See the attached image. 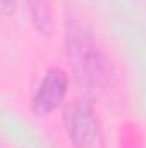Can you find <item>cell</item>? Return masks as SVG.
I'll list each match as a JSON object with an SVG mask.
<instances>
[{
	"instance_id": "6da1fadb",
	"label": "cell",
	"mask_w": 146,
	"mask_h": 148,
	"mask_svg": "<svg viewBox=\"0 0 146 148\" xmlns=\"http://www.w3.org/2000/svg\"><path fill=\"white\" fill-rule=\"evenodd\" d=\"M65 48L81 90L89 97L98 95L107 84V62L89 26L81 17H67Z\"/></svg>"
},
{
	"instance_id": "7a4b0ae2",
	"label": "cell",
	"mask_w": 146,
	"mask_h": 148,
	"mask_svg": "<svg viewBox=\"0 0 146 148\" xmlns=\"http://www.w3.org/2000/svg\"><path fill=\"white\" fill-rule=\"evenodd\" d=\"M64 119L74 148H105L102 124L88 100H74Z\"/></svg>"
},
{
	"instance_id": "3957f363",
	"label": "cell",
	"mask_w": 146,
	"mask_h": 148,
	"mask_svg": "<svg viewBox=\"0 0 146 148\" xmlns=\"http://www.w3.org/2000/svg\"><path fill=\"white\" fill-rule=\"evenodd\" d=\"M67 93V74L59 67L50 69L45 74L38 91L33 97V110L43 115L52 112Z\"/></svg>"
},
{
	"instance_id": "277c9868",
	"label": "cell",
	"mask_w": 146,
	"mask_h": 148,
	"mask_svg": "<svg viewBox=\"0 0 146 148\" xmlns=\"http://www.w3.org/2000/svg\"><path fill=\"white\" fill-rule=\"evenodd\" d=\"M29 9H31V17L36 28L41 33L48 35L52 29V14H50L48 0H29Z\"/></svg>"
},
{
	"instance_id": "5b68a950",
	"label": "cell",
	"mask_w": 146,
	"mask_h": 148,
	"mask_svg": "<svg viewBox=\"0 0 146 148\" xmlns=\"http://www.w3.org/2000/svg\"><path fill=\"white\" fill-rule=\"evenodd\" d=\"M0 7H2V12L9 16L16 7V0H0Z\"/></svg>"
}]
</instances>
